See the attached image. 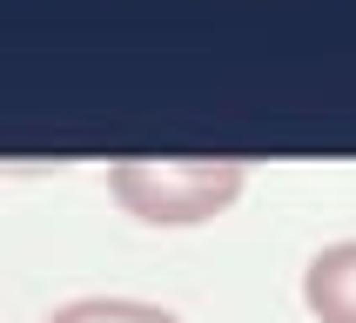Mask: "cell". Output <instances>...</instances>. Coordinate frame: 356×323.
Wrapping results in <instances>:
<instances>
[{
	"label": "cell",
	"mask_w": 356,
	"mask_h": 323,
	"mask_svg": "<svg viewBox=\"0 0 356 323\" xmlns=\"http://www.w3.org/2000/svg\"><path fill=\"white\" fill-rule=\"evenodd\" d=\"M249 189L236 155H128L108 162V196L148 229H202Z\"/></svg>",
	"instance_id": "1"
},
{
	"label": "cell",
	"mask_w": 356,
	"mask_h": 323,
	"mask_svg": "<svg viewBox=\"0 0 356 323\" xmlns=\"http://www.w3.org/2000/svg\"><path fill=\"white\" fill-rule=\"evenodd\" d=\"M302 303L316 323H356V242H330L302 269Z\"/></svg>",
	"instance_id": "2"
},
{
	"label": "cell",
	"mask_w": 356,
	"mask_h": 323,
	"mask_svg": "<svg viewBox=\"0 0 356 323\" xmlns=\"http://www.w3.org/2000/svg\"><path fill=\"white\" fill-rule=\"evenodd\" d=\"M47 323H181V317L141 297H74L60 310H47Z\"/></svg>",
	"instance_id": "3"
}]
</instances>
